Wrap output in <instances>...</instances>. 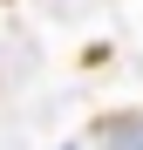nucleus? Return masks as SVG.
<instances>
[{
	"instance_id": "nucleus-1",
	"label": "nucleus",
	"mask_w": 143,
	"mask_h": 150,
	"mask_svg": "<svg viewBox=\"0 0 143 150\" xmlns=\"http://www.w3.org/2000/svg\"><path fill=\"white\" fill-rule=\"evenodd\" d=\"M95 150H143V116H116L95 130Z\"/></svg>"
}]
</instances>
